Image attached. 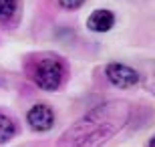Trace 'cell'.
I'll return each mask as SVG.
<instances>
[{
    "instance_id": "obj_1",
    "label": "cell",
    "mask_w": 155,
    "mask_h": 147,
    "mask_svg": "<svg viewBox=\"0 0 155 147\" xmlns=\"http://www.w3.org/2000/svg\"><path fill=\"white\" fill-rule=\"evenodd\" d=\"M129 117L131 107L127 101H105L67 127L58 137L57 147H103L129 123Z\"/></svg>"
},
{
    "instance_id": "obj_2",
    "label": "cell",
    "mask_w": 155,
    "mask_h": 147,
    "mask_svg": "<svg viewBox=\"0 0 155 147\" xmlns=\"http://www.w3.org/2000/svg\"><path fill=\"white\" fill-rule=\"evenodd\" d=\"M64 75H67V65L57 55H40L32 58L28 65V77L38 89L42 91H57L63 85Z\"/></svg>"
},
{
    "instance_id": "obj_3",
    "label": "cell",
    "mask_w": 155,
    "mask_h": 147,
    "mask_svg": "<svg viewBox=\"0 0 155 147\" xmlns=\"http://www.w3.org/2000/svg\"><path fill=\"white\" fill-rule=\"evenodd\" d=\"M105 77L117 89H131L139 83V73L123 62H109L105 67Z\"/></svg>"
},
{
    "instance_id": "obj_4",
    "label": "cell",
    "mask_w": 155,
    "mask_h": 147,
    "mask_svg": "<svg viewBox=\"0 0 155 147\" xmlns=\"http://www.w3.org/2000/svg\"><path fill=\"white\" fill-rule=\"evenodd\" d=\"M26 123H28V127L32 131L45 133V131L52 129V125H54V111L45 103L32 105L28 109V113H26Z\"/></svg>"
},
{
    "instance_id": "obj_5",
    "label": "cell",
    "mask_w": 155,
    "mask_h": 147,
    "mask_svg": "<svg viewBox=\"0 0 155 147\" xmlns=\"http://www.w3.org/2000/svg\"><path fill=\"white\" fill-rule=\"evenodd\" d=\"M115 24V14L107 8H97L87 18V28L93 32H109Z\"/></svg>"
},
{
    "instance_id": "obj_6",
    "label": "cell",
    "mask_w": 155,
    "mask_h": 147,
    "mask_svg": "<svg viewBox=\"0 0 155 147\" xmlns=\"http://www.w3.org/2000/svg\"><path fill=\"white\" fill-rule=\"evenodd\" d=\"M14 135H16V123H14L6 113L0 111V143L10 141Z\"/></svg>"
},
{
    "instance_id": "obj_7",
    "label": "cell",
    "mask_w": 155,
    "mask_h": 147,
    "mask_svg": "<svg viewBox=\"0 0 155 147\" xmlns=\"http://www.w3.org/2000/svg\"><path fill=\"white\" fill-rule=\"evenodd\" d=\"M18 10V0H0V20L8 22Z\"/></svg>"
},
{
    "instance_id": "obj_8",
    "label": "cell",
    "mask_w": 155,
    "mask_h": 147,
    "mask_svg": "<svg viewBox=\"0 0 155 147\" xmlns=\"http://www.w3.org/2000/svg\"><path fill=\"white\" fill-rule=\"evenodd\" d=\"M57 2L64 10H77V8H81V6L85 4L87 0H57Z\"/></svg>"
},
{
    "instance_id": "obj_9",
    "label": "cell",
    "mask_w": 155,
    "mask_h": 147,
    "mask_svg": "<svg viewBox=\"0 0 155 147\" xmlns=\"http://www.w3.org/2000/svg\"><path fill=\"white\" fill-rule=\"evenodd\" d=\"M147 147H155V135L149 139V143H147Z\"/></svg>"
}]
</instances>
